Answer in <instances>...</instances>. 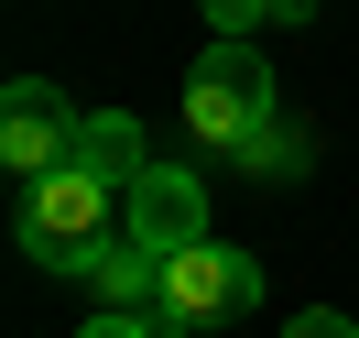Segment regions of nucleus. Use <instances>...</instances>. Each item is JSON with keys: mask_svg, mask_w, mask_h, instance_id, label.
<instances>
[{"mask_svg": "<svg viewBox=\"0 0 359 338\" xmlns=\"http://www.w3.org/2000/svg\"><path fill=\"white\" fill-rule=\"evenodd\" d=\"M305 153H316V142L294 131V120H272V131L240 153V175H262V186H294V175H305Z\"/></svg>", "mask_w": 359, "mask_h": 338, "instance_id": "6e6552de", "label": "nucleus"}, {"mask_svg": "<svg viewBox=\"0 0 359 338\" xmlns=\"http://www.w3.org/2000/svg\"><path fill=\"white\" fill-rule=\"evenodd\" d=\"M262 306V262L229 240H196V251H163V316H175L185 338L196 327H229V316Z\"/></svg>", "mask_w": 359, "mask_h": 338, "instance_id": "7ed1b4c3", "label": "nucleus"}, {"mask_svg": "<svg viewBox=\"0 0 359 338\" xmlns=\"http://www.w3.org/2000/svg\"><path fill=\"white\" fill-rule=\"evenodd\" d=\"M283 338H359V327H348V316H327V306H316V316H294Z\"/></svg>", "mask_w": 359, "mask_h": 338, "instance_id": "9b49d317", "label": "nucleus"}, {"mask_svg": "<svg viewBox=\"0 0 359 338\" xmlns=\"http://www.w3.org/2000/svg\"><path fill=\"white\" fill-rule=\"evenodd\" d=\"M76 164H88L109 197H131V186L153 175V142H142V120H131V110H88V131H76Z\"/></svg>", "mask_w": 359, "mask_h": 338, "instance_id": "0eeeda50", "label": "nucleus"}, {"mask_svg": "<svg viewBox=\"0 0 359 338\" xmlns=\"http://www.w3.org/2000/svg\"><path fill=\"white\" fill-rule=\"evenodd\" d=\"M196 11H207V22H218V33H240V44H250V33H262V22H305L316 0H196Z\"/></svg>", "mask_w": 359, "mask_h": 338, "instance_id": "1a4fd4ad", "label": "nucleus"}, {"mask_svg": "<svg viewBox=\"0 0 359 338\" xmlns=\"http://www.w3.org/2000/svg\"><path fill=\"white\" fill-rule=\"evenodd\" d=\"M120 229H142L153 251H196V240H207V175H185V164H153V175L120 197Z\"/></svg>", "mask_w": 359, "mask_h": 338, "instance_id": "39448f33", "label": "nucleus"}, {"mask_svg": "<svg viewBox=\"0 0 359 338\" xmlns=\"http://www.w3.org/2000/svg\"><path fill=\"white\" fill-rule=\"evenodd\" d=\"M283 120V98H272V66L240 44V33H218V44L185 66V131H196V153H218V164H240L250 142Z\"/></svg>", "mask_w": 359, "mask_h": 338, "instance_id": "f257e3e1", "label": "nucleus"}, {"mask_svg": "<svg viewBox=\"0 0 359 338\" xmlns=\"http://www.w3.org/2000/svg\"><path fill=\"white\" fill-rule=\"evenodd\" d=\"M76 284H98V306H163V251L142 229H109V240L76 262Z\"/></svg>", "mask_w": 359, "mask_h": 338, "instance_id": "423d86ee", "label": "nucleus"}, {"mask_svg": "<svg viewBox=\"0 0 359 338\" xmlns=\"http://www.w3.org/2000/svg\"><path fill=\"white\" fill-rule=\"evenodd\" d=\"M76 338H185V327H175L163 306H98V316H88Z\"/></svg>", "mask_w": 359, "mask_h": 338, "instance_id": "9d476101", "label": "nucleus"}, {"mask_svg": "<svg viewBox=\"0 0 359 338\" xmlns=\"http://www.w3.org/2000/svg\"><path fill=\"white\" fill-rule=\"evenodd\" d=\"M76 131H88V110H76L55 77H11V98H0V164L11 175H55V164H76Z\"/></svg>", "mask_w": 359, "mask_h": 338, "instance_id": "20e7f679", "label": "nucleus"}, {"mask_svg": "<svg viewBox=\"0 0 359 338\" xmlns=\"http://www.w3.org/2000/svg\"><path fill=\"white\" fill-rule=\"evenodd\" d=\"M11 229H22V251L33 262H55V273H76L98 240L120 229V197L88 175V164H55V175H33L22 186V207H11Z\"/></svg>", "mask_w": 359, "mask_h": 338, "instance_id": "f03ea898", "label": "nucleus"}]
</instances>
